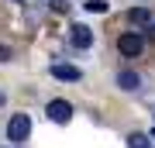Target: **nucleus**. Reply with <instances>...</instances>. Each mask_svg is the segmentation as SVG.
I'll return each mask as SVG.
<instances>
[{
	"mask_svg": "<svg viewBox=\"0 0 155 148\" xmlns=\"http://www.w3.org/2000/svg\"><path fill=\"white\" fill-rule=\"evenodd\" d=\"M0 104H4V93H0Z\"/></svg>",
	"mask_w": 155,
	"mask_h": 148,
	"instance_id": "nucleus-11",
	"label": "nucleus"
},
{
	"mask_svg": "<svg viewBox=\"0 0 155 148\" xmlns=\"http://www.w3.org/2000/svg\"><path fill=\"white\" fill-rule=\"evenodd\" d=\"M69 45H72V48H90V45H93V28L72 24L69 28Z\"/></svg>",
	"mask_w": 155,
	"mask_h": 148,
	"instance_id": "nucleus-4",
	"label": "nucleus"
},
{
	"mask_svg": "<svg viewBox=\"0 0 155 148\" xmlns=\"http://www.w3.org/2000/svg\"><path fill=\"white\" fill-rule=\"evenodd\" d=\"M117 52L124 55V59H138V55L145 52V38L138 31H124V35H117Z\"/></svg>",
	"mask_w": 155,
	"mask_h": 148,
	"instance_id": "nucleus-2",
	"label": "nucleus"
},
{
	"mask_svg": "<svg viewBox=\"0 0 155 148\" xmlns=\"http://www.w3.org/2000/svg\"><path fill=\"white\" fill-rule=\"evenodd\" d=\"M45 114H48V121H55V124H69L72 121V104L69 100H48Z\"/></svg>",
	"mask_w": 155,
	"mask_h": 148,
	"instance_id": "nucleus-3",
	"label": "nucleus"
},
{
	"mask_svg": "<svg viewBox=\"0 0 155 148\" xmlns=\"http://www.w3.org/2000/svg\"><path fill=\"white\" fill-rule=\"evenodd\" d=\"M127 21L131 24H152V11L148 7H131L127 11Z\"/></svg>",
	"mask_w": 155,
	"mask_h": 148,
	"instance_id": "nucleus-7",
	"label": "nucleus"
},
{
	"mask_svg": "<svg viewBox=\"0 0 155 148\" xmlns=\"http://www.w3.org/2000/svg\"><path fill=\"white\" fill-rule=\"evenodd\" d=\"M11 55H14L11 45H0V62H11Z\"/></svg>",
	"mask_w": 155,
	"mask_h": 148,
	"instance_id": "nucleus-10",
	"label": "nucleus"
},
{
	"mask_svg": "<svg viewBox=\"0 0 155 148\" xmlns=\"http://www.w3.org/2000/svg\"><path fill=\"white\" fill-rule=\"evenodd\" d=\"M114 83H117V86L124 90V93H134V90L141 86V76H138L134 69H121V72L114 76Z\"/></svg>",
	"mask_w": 155,
	"mask_h": 148,
	"instance_id": "nucleus-6",
	"label": "nucleus"
},
{
	"mask_svg": "<svg viewBox=\"0 0 155 148\" xmlns=\"http://www.w3.org/2000/svg\"><path fill=\"white\" fill-rule=\"evenodd\" d=\"M152 138H155V131H152Z\"/></svg>",
	"mask_w": 155,
	"mask_h": 148,
	"instance_id": "nucleus-12",
	"label": "nucleus"
},
{
	"mask_svg": "<svg viewBox=\"0 0 155 148\" xmlns=\"http://www.w3.org/2000/svg\"><path fill=\"white\" fill-rule=\"evenodd\" d=\"M86 11H93V14H107V0H86Z\"/></svg>",
	"mask_w": 155,
	"mask_h": 148,
	"instance_id": "nucleus-9",
	"label": "nucleus"
},
{
	"mask_svg": "<svg viewBox=\"0 0 155 148\" xmlns=\"http://www.w3.org/2000/svg\"><path fill=\"white\" fill-rule=\"evenodd\" d=\"M28 134H31V117H28V114H14L11 121H7V141L24 145Z\"/></svg>",
	"mask_w": 155,
	"mask_h": 148,
	"instance_id": "nucleus-1",
	"label": "nucleus"
},
{
	"mask_svg": "<svg viewBox=\"0 0 155 148\" xmlns=\"http://www.w3.org/2000/svg\"><path fill=\"white\" fill-rule=\"evenodd\" d=\"M127 148H152L148 145V134H138V131L127 134Z\"/></svg>",
	"mask_w": 155,
	"mask_h": 148,
	"instance_id": "nucleus-8",
	"label": "nucleus"
},
{
	"mask_svg": "<svg viewBox=\"0 0 155 148\" xmlns=\"http://www.w3.org/2000/svg\"><path fill=\"white\" fill-rule=\"evenodd\" d=\"M48 72H52L55 79H62V83H79V79H83V72H79L76 66H66V62H52Z\"/></svg>",
	"mask_w": 155,
	"mask_h": 148,
	"instance_id": "nucleus-5",
	"label": "nucleus"
}]
</instances>
